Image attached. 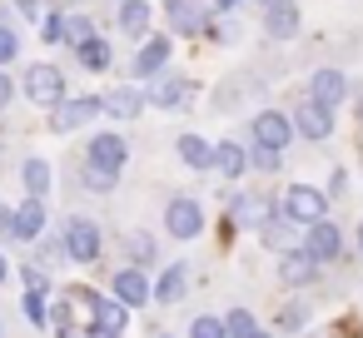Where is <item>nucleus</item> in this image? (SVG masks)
<instances>
[{"label": "nucleus", "instance_id": "f257e3e1", "mask_svg": "<svg viewBox=\"0 0 363 338\" xmlns=\"http://www.w3.org/2000/svg\"><path fill=\"white\" fill-rule=\"evenodd\" d=\"M26 95H30V105H40V110H60V105H65V80H60V70H55V65H30V70H26Z\"/></svg>", "mask_w": 363, "mask_h": 338}, {"label": "nucleus", "instance_id": "f03ea898", "mask_svg": "<svg viewBox=\"0 0 363 338\" xmlns=\"http://www.w3.org/2000/svg\"><path fill=\"white\" fill-rule=\"evenodd\" d=\"M323 204H328V199H323L313 184H294V189L284 194V219L313 229V224H323Z\"/></svg>", "mask_w": 363, "mask_h": 338}, {"label": "nucleus", "instance_id": "7ed1b4c3", "mask_svg": "<svg viewBox=\"0 0 363 338\" xmlns=\"http://www.w3.org/2000/svg\"><path fill=\"white\" fill-rule=\"evenodd\" d=\"M164 229H169L174 239H199V229H204V209H199L189 194L169 199V209H164Z\"/></svg>", "mask_w": 363, "mask_h": 338}, {"label": "nucleus", "instance_id": "20e7f679", "mask_svg": "<svg viewBox=\"0 0 363 338\" xmlns=\"http://www.w3.org/2000/svg\"><path fill=\"white\" fill-rule=\"evenodd\" d=\"M65 254H70L75 264H95V259H100V229H95L90 219H70V224H65Z\"/></svg>", "mask_w": 363, "mask_h": 338}, {"label": "nucleus", "instance_id": "39448f33", "mask_svg": "<svg viewBox=\"0 0 363 338\" xmlns=\"http://www.w3.org/2000/svg\"><path fill=\"white\" fill-rule=\"evenodd\" d=\"M125 159H130V145H125L120 135H95V140H90L85 164H95V169H105V174H120Z\"/></svg>", "mask_w": 363, "mask_h": 338}, {"label": "nucleus", "instance_id": "423d86ee", "mask_svg": "<svg viewBox=\"0 0 363 338\" xmlns=\"http://www.w3.org/2000/svg\"><path fill=\"white\" fill-rule=\"evenodd\" d=\"M279 214H274V204L264 199V194H234L229 199V229H239V224H274Z\"/></svg>", "mask_w": 363, "mask_h": 338}, {"label": "nucleus", "instance_id": "0eeeda50", "mask_svg": "<svg viewBox=\"0 0 363 338\" xmlns=\"http://www.w3.org/2000/svg\"><path fill=\"white\" fill-rule=\"evenodd\" d=\"M254 140H259L264 150L284 154V145L294 140V120H289V115H279V110H264V115L254 120Z\"/></svg>", "mask_w": 363, "mask_h": 338}, {"label": "nucleus", "instance_id": "6e6552de", "mask_svg": "<svg viewBox=\"0 0 363 338\" xmlns=\"http://www.w3.org/2000/svg\"><path fill=\"white\" fill-rule=\"evenodd\" d=\"M100 110H105V100H90V95H85V100H65V105L55 110V120H50V130H55V135H70V130H80V125H90V120H95Z\"/></svg>", "mask_w": 363, "mask_h": 338}, {"label": "nucleus", "instance_id": "1a4fd4ad", "mask_svg": "<svg viewBox=\"0 0 363 338\" xmlns=\"http://www.w3.org/2000/svg\"><path fill=\"white\" fill-rule=\"evenodd\" d=\"M294 130H298L303 140H328V135H333V110L318 105V100H303L298 115H294Z\"/></svg>", "mask_w": 363, "mask_h": 338}, {"label": "nucleus", "instance_id": "9d476101", "mask_svg": "<svg viewBox=\"0 0 363 338\" xmlns=\"http://www.w3.org/2000/svg\"><path fill=\"white\" fill-rule=\"evenodd\" d=\"M303 249L318 259V264H328V259H338L343 254V234L323 219V224H313V229H303Z\"/></svg>", "mask_w": 363, "mask_h": 338}, {"label": "nucleus", "instance_id": "9b49d317", "mask_svg": "<svg viewBox=\"0 0 363 338\" xmlns=\"http://www.w3.org/2000/svg\"><path fill=\"white\" fill-rule=\"evenodd\" d=\"M308 100H318V105H328V110L343 105V100H348V80H343L338 70H318L313 85H308Z\"/></svg>", "mask_w": 363, "mask_h": 338}, {"label": "nucleus", "instance_id": "f8f14e48", "mask_svg": "<svg viewBox=\"0 0 363 338\" xmlns=\"http://www.w3.org/2000/svg\"><path fill=\"white\" fill-rule=\"evenodd\" d=\"M45 229V199H26L16 209V244H35Z\"/></svg>", "mask_w": 363, "mask_h": 338}, {"label": "nucleus", "instance_id": "ddd939ff", "mask_svg": "<svg viewBox=\"0 0 363 338\" xmlns=\"http://www.w3.org/2000/svg\"><path fill=\"white\" fill-rule=\"evenodd\" d=\"M279 278H284V283H313V278H318V259H313L308 249H294V254L279 259Z\"/></svg>", "mask_w": 363, "mask_h": 338}, {"label": "nucleus", "instance_id": "4468645a", "mask_svg": "<svg viewBox=\"0 0 363 338\" xmlns=\"http://www.w3.org/2000/svg\"><path fill=\"white\" fill-rule=\"evenodd\" d=\"M115 298H120V303H130V308H140V303H150V298H155V288L145 283V274H140V269H120V274H115Z\"/></svg>", "mask_w": 363, "mask_h": 338}, {"label": "nucleus", "instance_id": "2eb2a0df", "mask_svg": "<svg viewBox=\"0 0 363 338\" xmlns=\"http://www.w3.org/2000/svg\"><path fill=\"white\" fill-rule=\"evenodd\" d=\"M145 105H150V100H145L140 90H130V85H120V90H110V95H105V110H110L115 120H135Z\"/></svg>", "mask_w": 363, "mask_h": 338}, {"label": "nucleus", "instance_id": "dca6fc26", "mask_svg": "<svg viewBox=\"0 0 363 338\" xmlns=\"http://www.w3.org/2000/svg\"><path fill=\"white\" fill-rule=\"evenodd\" d=\"M184 288H189V269H184V264H169V269L160 274V283H155V298H160V303H179Z\"/></svg>", "mask_w": 363, "mask_h": 338}, {"label": "nucleus", "instance_id": "f3484780", "mask_svg": "<svg viewBox=\"0 0 363 338\" xmlns=\"http://www.w3.org/2000/svg\"><path fill=\"white\" fill-rule=\"evenodd\" d=\"M179 159L189 169H214V145L199 140V135H179Z\"/></svg>", "mask_w": 363, "mask_h": 338}, {"label": "nucleus", "instance_id": "a211bd4d", "mask_svg": "<svg viewBox=\"0 0 363 338\" xmlns=\"http://www.w3.org/2000/svg\"><path fill=\"white\" fill-rule=\"evenodd\" d=\"M145 100H150V105H160V110L179 105V100H184V80H179V75H160V80L145 90Z\"/></svg>", "mask_w": 363, "mask_h": 338}, {"label": "nucleus", "instance_id": "6ab92c4d", "mask_svg": "<svg viewBox=\"0 0 363 338\" xmlns=\"http://www.w3.org/2000/svg\"><path fill=\"white\" fill-rule=\"evenodd\" d=\"M164 11H169V26H174V30H184V35H194V30L204 26V16H199L194 0H164Z\"/></svg>", "mask_w": 363, "mask_h": 338}, {"label": "nucleus", "instance_id": "aec40b11", "mask_svg": "<svg viewBox=\"0 0 363 338\" xmlns=\"http://www.w3.org/2000/svg\"><path fill=\"white\" fill-rule=\"evenodd\" d=\"M298 30V11H294V0H279V6H269V35L274 40H289Z\"/></svg>", "mask_w": 363, "mask_h": 338}, {"label": "nucleus", "instance_id": "412c9836", "mask_svg": "<svg viewBox=\"0 0 363 338\" xmlns=\"http://www.w3.org/2000/svg\"><path fill=\"white\" fill-rule=\"evenodd\" d=\"M164 60H169V40H164V35H155V40H145V45H140V55H135V70H140V75H155Z\"/></svg>", "mask_w": 363, "mask_h": 338}, {"label": "nucleus", "instance_id": "4be33fe9", "mask_svg": "<svg viewBox=\"0 0 363 338\" xmlns=\"http://www.w3.org/2000/svg\"><path fill=\"white\" fill-rule=\"evenodd\" d=\"M214 164H219V169H224L229 179H239V174L249 169V154H244V150H239L234 140H224V145H214Z\"/></svg>", "mask_w": 363, "mask_h": 338}, {"label": "nucleus", "instance_id": "5701e85b", "mask_svg": "<svg viewBox=\"0 0 363 338\" xmlns=\"http://www.w3.org/2000/svg\"><path fill=\"white\" fill-rule=\"evenodd\" d=\"M95 323L125 328V323H130V303H120V298H105V293H95Z\"/></svg>", "mask_w": 363, "mask_h": 338}, {"label": "nucleus", "instance_id": "b1692460", "mask_svg": "<svg viewBox=\"0 0 363 338\" xmlns=\"http://www.w3.org/2000/svg\"><path fill=\"white\" fill-rule=\"evenodd\" d=\"M26 189H30V199H45L50 194V164L45 159H26Z\"/></svg>", "mask_w": 363, "mask_h": 338}, {"label": "nucleus", "instance_id": "393cba45", "mask_svg": "<svg viewBox=\"0 0 363 338\" xmlns=\"http://www.w3.org/2000/svg\"><path fill=\"white\" fill-rule=\"evenodd\" d=\"M145 26H150V0H130V6L120 11V30L125 35H145Z\"/></svg>", "mask_w": 363, "mask_h": 338}, {"label": "nucleus", "instance_id": "a878e982", "mask_svg": "<svg viewBox=\"0 0 363 338\" xmlns=\"http://www.w3.org/2000/svg\"><path fill=\"white\" fill-rule=\"evenodd\" d=\"M90 40H95V30H90V21H85V16H70V21H65V45H75V50H85Z\"/></svg>", "mask_w": 363, "mask_h": 338}, {"label": "nucleus", "instance_id": "bb28decb", "mask_svg": "<svg viewBox=\"0 0 363 338\" xmlns=\"http://www.w3.org/2000/svg\"><path fill=\"white\" fill-rule=\"evenodd\" d=\"M224 328H229V338H254L259 328H254V313L249 308H234L229 318H224Z\"/></svg>", "mask_w": 363, "mask_h": 338}, {"label": "nucleus", "instance_id": "cd10ccee", "mask_svg": "<svg viewBox=\"0 0 363 338\" xmlns=\"http://www.w3.org/2000/svg\"><path fill=\"white\" fill-rule=\"evenodd\" d=\"M189 338H229V328H224V318L204 313V318H194V323H189Z\"/></svg>", "mask_w": 363, "mask_h": 338}, {"label": "nucleus", "instance_id": "c85d7f7f", "mask_svg": "<svg viewBox=\"0 0 363 338\" xmlns=\"http://www.w3.org/2000/svg\"><path fill=\"white\" fill-rule=\"evenodd\" d=\"M26 318H30L35 328H45V323H50V308H45V293H35V288H26Z\"/></svg>", "mask_w": 363, "mask_h": 338}, {"label": "nucleus", "instance_id": "c756f323", "mask_svg": "<svg viewBox=\"0 0 363 338\" xmlns=\"http://www.w3.org/2000/svg\"><path fill=\"white\" fill-rule=\"evenodd\" d=\"M80 60H85L90 70H105V65H110V40H90V45L80 50Z\"/></svg>", "mask_w": 363, "mask_h": 338}, {"label": "nucleus", "instance_id": "7c9ffc66", "mask_svg": "<svg viewBox=\"0 0 363 338\" xmlns=\"http://www.w3.org/2000/svg\"><path fill=\"white\" fill-rule=\"evenodd\" d=\"M249 164H254V169H264V174H274V169H279V164H284V159H279V154H274V150H264V145H259V150H254V154H249Z\"/></svg>", "mask_w": 363, "mask_h": 338}, {"label": "nucleus", "instance_id": "2f4dec72", "mask_svg": "<svg viewBox=\"0 0 363 338\" xmlns=\"http://www.w3.org/2000/svg\"><path fill=\"white\" fill-rule=\"evenodd\" d=\"M16 50H21L16 30H6V26H0V65H11V60H16Z\"/></svg>", "mask_w": 363, "mask_h": 338}, {"label": "nucleus", "instance_id": "473e14b6", "mask_svg": "<svg viewBox=\"0 0 363 338\" xmlns=\"http://www.w3.org/2000/svg\"><path fill=\"white\" fill-rule=\"evenodd\" d=\"M115 179H120V174H105V169L85 164V184H95V189H115Z\"/></svg>", "mask_w": 363, "mask_h": 338}, {"label": "nucleus", "instance_id": "72a5a7b5", "mask_svg": "<svg viewBox=\"0 0 363 338\" xmlns=\"http://www.w3.org/2000/svg\"><path fill=\"white\" fill-rule=\"evenodd\" d=\"M130 254H135V259H155V244H150V234H130Z\"/></svg>", "mask_w": 363, "mask_h": 338}, {"label": "nucleus", "instance_id": "f704fd0d", "mask_svg": "<svg viewBox=\"0 0 363 338\" xmlns=\"http://www.w3.org/2000/svg\"><path fill=\"white\" fill-rule=\"evenodd\" d=\"M45 40H50V45H60V40H65V21H60V16H50V21H45Z\"/></svg>", "mask_w": 363, "mask_h": 338}, {"label": "nucleus", "instance_id": "c9c22d12", "mask_svg": "<svg viewBox=\"0 0 363 338\" xmlns=\"http://www.w3.org/2000/svg\"><path fill=\"white\" fill-rule=\"evenodd\" d=\"M11 95H16V80H11L6 70H0V110H6V105H11Z\"/></svg>", "mask_w": 363, "mask_h": 338}, {"label": "nucleus", "instance_id": "e433bc0d", "mask_svg": "<svg viewBox=\"0 0 363 338\" xmlns=\"http://www.w3.org/2000/svg\"><path fill=\"white\" fill-rule=\"evenodd\" d=\"M279 328H303V308H284V318H279Z\"/></svg>", "mask_w": 363, "mask_h": 338}, {"label": "nucleus", "instance_id": "4c0bfd02", "mask_svg": "<svg viewBox=\"0 0 363 338\" xmlns=\"http://www.w3.org/2000/svg\"><path fill=\"white\" fill-rule=\"evenodd\" d=\"M90 338H125V333L110 328V323H90Z\"/></svg>", "mask_w": 363, "mask_h": 338}, {"label": "nucleus", "instance_id": "58836bf2", "mask_svg": "<svg viewBox=\"0 0 363 338\" xmlns=\"http://www.w3.org/2000/svg\"><path fill=\"white\" fill-rule=\"evenodd\" d=\"M0 239H16V214H0Z\"/></svg>", "mask_w": 363, "mask_h": 338}, {"label": "nucleus", "instance_id": "ea45409f", "mask_svg": "<svg viewBox=\"0 0 363 338\" xmlns=\"http://www.w3.org/2000/svg\"><path fill=\"white\" fill-rule=\"evenodd\" d=\"M21 11H26V16L35 21V16H40V0H21Z\"/></svg>", "mask_w": 363, "mask_h": 338}, {"label": "nucleus", "instance_id": "a19ab883", "mask_svg": "<svg viewBox=\"0 0 363 338\" xmlns=\"http://www.w3.org/2000/svg\"><path fill=\"white\" fill-rule=\"evenodd\" d=\"M6 274H11V264H6V254H0V283H6Z\"/></svg>", "mask_w": 363, "mask_h": 338}, {"label": "nucleus", "instance_id": "79ce46f5", "mask_svg": "<svg viewBox=\"0 0 363 338\" xmlns=\"http://www.w3.org/2000/svg\"><path fill=\"white\" fill-rule=\"evenodd\" d=\"M214 6H219V11H234V6H239V0H214Z\"/></svg>", "mask_w": 363, "mask_h": 338}, {"label": "nucleus", "instance_id": "37998d69", "mask_svg": "<svg viewBox=\"0 0 363 338\" xmlns=\"http://www.w3.org/2000/svg\"><path fill=\"white\" fill-rule=\"evenodd\" d=\"M358 249H363V224H358Z\"/></svg>", "mask_w": 363, "mask_h": 338}, {"label": "nucleus", "instance_id": "c03bdc74", "mask_svg": "<svg viewBox=\"0 0 363 338\" xmlns=\"http://www.w3.org/2000/svg\"><path fill=\"white\" fill-rule=\"evenodd\" d=\"M254 338H274V333H254Z\"/></svg>", "mask_w": 363, "mask_h": 338}]
</instances>
